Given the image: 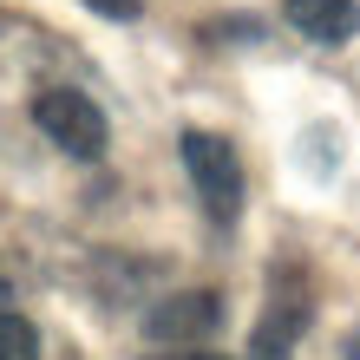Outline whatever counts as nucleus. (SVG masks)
Returning a JSON list of instances; mask_svg holds the SVG:
<instances>
[{
    "instance_id": "1",
    "label": "nucleus",
    "mask_w": 360,
    "mask_h": 360,
    "mask_svg": "<svg viewBox=\"0 0 360 360\" xmlns=\"http://www.w3.org/2000/svg\"><path fill=\"white\" fill-rule=\"evenodd\" d=\"M177 158H184V171L190 184H197V197H203V217L229 229L243 217V164H236V144L217 138V131H184L177 144Z\"/></svg>"
},
{
    "instance_id": "2",
    "label": "nucleus",
    "mask_w": 360,
    "mask_h": 360,
    "mask_svg": "<svg viewBox=\"0 0 360 360\" xmlns=\"http://www.w3.org/2000/svg\"><path fill=\"white\" fill-rule=\"evenodd\" d=\"M33 124H39V131H46V138H53L66 158H79V164L105 158V144H112V124H105L98 98L72 92V86H53V92H39V98H33Z\"/></svg>"
},
{
    "instance_id": "3",
    "label": "nucleus",
    "mask_w": 360,
    "mask_h": 360,
    "mask_svg": "<svg viewBox=\"0 0 360 360\" xmlns=\"http://www.w3.org/2000/svg\"><path fill=\"white\" fill-rule=\"evenodd\" d=\"M223 328V302L210 288H184V295H164V302L144 314V334L164 347H190V341H203V334H217Z\"/></svg>"
},
{
    "instance_id": "4",
    "label": "nucleus",
    "mask_w": 360,
    "mask_h": 360,
    "mask_svg": "<svg viewBox=\"0 0 360 360\" xmlns=\"http://www.w3.org/2000/svg\"><path fill=\"white\" fill-rule=\"evenodd\" d=\"M302 328H308V295L295 282H275L262 321H256V334H249V360H288V347L302 341Z\"/></svg>"
},
{
    "instance_id": "5",
    "label": "nucleus",
    "mask_w": 360,
    "mask_h": 360,
    "mask_svg": "<svg viewBox=\"0 0 360 360\" xmlns=\"http://www.w3.org/2000/svg\"><path fill=\"white\" fill-rule=\"evenodd\" d=\"M282 20L314 46H341L360 33V0H282Z\"/></svg>"
},
{
    "instance_id": "6",
    "label": "nucleus",
    "mask_w": 360,
    "mask_h": 360,
    "mask_svg": "<svg viewBox=\"0 0 360 360\" xmlns=\"http://www.w3.org/2000/svg\"><path fill=\"white\" fill-rule=\"evenodd\" d=\"M33 354H39V328L27 314L0 308V360H33Z\"/></svg>"
},
{
    "instance_id": "7",
    "label": "nucleus",
    "mask_w": 360,
    "mask_h": 360,
    "mask_svg": "<svg viewBox=\"0 0 360 360\" xmlns=\"http://www.w3.org/2000/svg\"><path fill=\"white\" fill-rule=\"evenodd\" d=\"M92 7H98L105 20H131V13L144 7V0H92Z\"/></svg>"
},
{
    "instance_id": "8",
    "label": "nucleus",
    "mask_w": 360,
    "mask_h": 360,
    "mask_svg": "<svg viewBox=\"0 0 360 360\" xmlns=\"http://www.w3.org/2000/svg\"><path fill=\"white\" fill-rule=\"evenodd\" d=\"M171 360H223V354H197V347H177Z\"/></svg>"
},
{
    "instance_id": "9",
    "label": "nucleus",
    "mask_w": 360,
    "mask_h": 360,
    "mask_svg": "<svg viewBox=\"0 0 360 360\" xmlns=\"http://www.w3.org/2000/svg\"><path fill=\"white\" fill-rule=\"evenodd\" d=\"M7 302H13V275L0 269V308H7Z\"/></svg>"
},
{
    "instance_id": "10",
    "label": "nucleus",
    "mask_w": 360,
    "mask_h": 360,
    "mask_svg": "<svg viewBox=\"0 0 360 360\" xmlns=\"http://www.w3.org/2000/svg\"><path fill=\"white\" fill-rule=\"evenodd\" d=\"M354 360H360V341H354Z\"/></svg>"
}]
</instances>
